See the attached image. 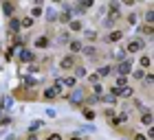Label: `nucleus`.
<instances>
[{
  "label": "nucleus",
  "instance_id": "obj_19",
  "mask_svg": "<svg viewBox=\"0 0 154 140\" xmlns=\"http://www.w3.org/2000/svg\"><path fill=\"white\" fill-rule=\"evenodd\" d=\"M103 101H106V103H117V96H112V94H106V96H103Z\"/></svg>",
  "mask_w": 154,
  "mask_h": 140
},
{
  "label": "nucleus",
  "instance_id": "obj_7",
  "mask_svg": "<svg viewBox=\"0 0 154 140\" xmlns=\"http://www.w3.org/2000/svg\"><path fill=\"white\" fill-rule=\"evenodd\" d=\"M121 37H123V33H121V31H112V33H110L108 37H106V42H119Z\"/></svg>",
  "mask_w": 154,
  "mask_h": 140
},
{
  "label": "nucleus",
  "instance_id": "obj_1",
  "mask_svg": "<svg viewBox=\"0 0 154 140\" xmlns=\"http://www.w3.org/2000/svg\"><path fill=\"white\" fill-rule=\"evenodd\" d=\"M130 68H132V61H130V59L119 61V64H117V72H119V77H125V74L130 72Z\"/></svg>",
  "mask_w": 154,
  "mask_h": 140
},
{
  "label": "nucleus",
  "instance_id": "obj_29",
  "mask_svg": "<svg viewBox=\"0 0 154 140\" xmlns=\"http://www.w3.org/2000/svg\"><path fill=\"white\" fill-rule=\"evenodd\" d=\"M26 140H38V138H35V134H31V136H29V138H26Z\"/></svg>",
  "mask_w": 154,
  "mask_h": 140
},
{
  "label": "nucleus",
  "instance_id": "obj_3",
  "mask_svg": "<svg viewBox=\"0 0 154 140\" xmlns=\"http://www.w3.org/2000/svg\"><path fill=\"white\" fill-rule=\"evenodd\" d=\"M82 101H84V90H82V88H75V90H73V94H71V103L79 105Z\"/></svg>",
  "mask_w": 154,
  "mask_h": 140
},
{
  "label": "nucleus",
  "instance_id": "obj_26",
  "mask_svg": "<svg viewBox=\"0 0 154 140\" xmlns=\"http://www.w3.org/2000/svg\"><path fill=\"white\" fill-rule=\"evenodd\" d=\"M46 140H62V136H60V134H51Z\"/></svg>",
  "mask_w": 154,
  "mask_h": 140
},
{
  "label": "nucleus",
  "instance_id": "obj_22",
  "mask_svg": "<svg viewBox=\"0 0 154 140\" xmlns=\"http://www.w3.org/2000/svg\"><path fill=\"white\" fill-rule=\"evenodd\" d=\"M141 66L143 68H150V57H141Z\"/></svg>",
  "mask_w": 154,
  "mask_h": 140
},
{
  "label": "nucleus",
  "instance_id": "obj_10",
  "mask_svg": "<svg viewBox=\"0 0 154 140\" xmlns=\"http://www.w3.org/2000/svg\"><path fill=\"white\" fill-rule=\"evenodd\" d=\"M141 123L143 125H152V114H150V112H145V114L141 116Z\"/></svg>",
  "mask_w": 154,
  "mask_h": 140
},
{
  "label": "nucleus",
  "instance_id": "obj_5",
  "mask_svg": "<svg viewBox=\"0 0 154 140\" xmlns=\"http://www.w3.org/2000/svg\"><path fill=\"white\" fill-rule=\"evenodd\" d=\"M20 59L22 61H33L35 59V53L29 51V48H22V51H20Z\"/></svg>",
  "mask_w": 154,
  "mask_h": 140
},
{
  "label": "nucleus",
  "instance_id": "obj_9",
  "mask_svg": "<svg viewBox=\"0 0 154 140\" xmlns=\"http://www.w3.org/2000/svg\"><path fill=\"white\" fill-rule=\"evenodd\" d=\"M35 46H38V48L48 46V37H38V39H35Z\"/></svg>",
  "mask_w": 154,
  "mask_h": 140
},
{
  "label": "nucleus",
  "instance_id": "obj_25",
  "mask_svg": "<svg viewBox=\"0 0 154 140\" xmlns=\"http://www.w3.org/2000/svg\"><path fill=\"white\" fill-rule=\"evenodd\" d=\"M134 79H143V70H134Z\"/></svg>",
  "mask_w": 154,
  "mask_h": 140
},
{
  "label": "nucleus",
  "instance_id": "obj_21",
  "mask_svg": "<svg viewBox=\"0 0 154 140\" xmlns=\"http://www.w3.org/2000/svg\"><path fill=\"white\" fill-rule=\"evenodd\" d=\"M117 88H125V77H119L117 79Z\"/></svg>",
  "mask_w": 154,
  "mask_h": 140
},
{
  "label": "nucleus",
  "instance_id": "obj_12",
  "mask_svg": "<svg viewBox=\"0 0 154 140\" xmlns=\"http://www.w3.org/2000/svg\"><path fill=\"white\" fill-rule=\"evenodd\" d=\"M82 48H84V46H82V42H71V51H73V53H79Z\"/></svg>",
  "mask_w": 154,
  "mask_h": 140
},
{
  "label": "nucleus",
  "instance_id": "obj_20",
  "mask_svg": "<svg viewBox=\"0 0 154 140\" xmlns=\"http://www.w3.org/2000/svg\"><path fill=\"white\" fill-rule=\"evenodd\" d=\"M31 24H33V20H31V18H24V20H22V26H24V29H29Z\"/></svg>",
  "mask_w": 154,
  "mask_h": 140
},
{
  "label": "nucleus",
  "instance_id": "obj_18",
  "mask_svg": "<svg viewBox=\"0 0 154 140\" xmlns=\"http://www.w3.org/2000/svg\"><path fill=\"white\" fill-rule=\"evenodd\" d=\"M55 94H57V92H55V88H48L46 92H44V96H46V99H53Z\"/></svg>",
  "mask_w": 154,
  "mask_h": 140
},
{
  "label": "nucleus",
  "instance_id": "obj_2",
  "mask_svg": "<svg viewBox=\"0 0 154 140\" xmlns=\"http://www.w3.org/2000/svg\"><path fill=\"white\" fill-rule=\"evenodd\" d=\"M132 94H134V90L128 88V86L125 88H112V96H132Z\"/></svg>",
  "mask_w": 154,
  "mask_h": 140
},
{
  "label": "nucleus",
  "instance_id": "obj_16",
  "mask_svg": "<svg viewBox=\"0 0 154 140\" xmlns=\"http://www.w3.org/2000/svg\"><path fill=\"white\" fill-rule=\"evenodd\" d=\"M46 20H51V22H53V20H57V13L48 9V11H46Z\"/></svg>",
  "mask_w": 154,
  "mask_h": 140
},
{
  "label": "nucleus",
  "instance_id": "obj_11",
  "mask_svg": "<svg viewBox=\"0 0 154 140\" xmlns=\"http://www.w3.org/2000/svg\"><path fill=\"white\" fill-rule=\"evenodd\" d=\"M108 74H110V66H101L97 72V77H108Z\"/></svg>",
  "mask_w": 154,
  "mask_h": 140
},
{
  "label": "nucleus",
  "instance_id": "obj_4",
  "mask_svg": "<svg viewBox=\"0 0 154 140\" xmlns=\"http://www.w3.org/2000/svg\"><path fill=\"white\" fill-rule=\"evenodd\" d=\"M141 48H143V42L141 39H132L128 44V53H139Z\"/></svg>",
  "mask_w": 154,
  "mask_h": 140
},
{
  "label": "nucleus",
  "instance_id": "obj_24",
  "mask_svg": "<svg viewBox=\"0 0 154 140\" xmlns=\"http://www.w3.org/2000/svg\"><path fill=\"white\" fill-rule=\"evenodd\" d=\"M145 20H148V22H152V20H154V13H152V9H150L148 13H145Z\"/></svg>",
  "mask_w": 154,
  "mask_h": 140
},
{
  "label": "nucleus",
  "instance_id": "obj_13",
  "mask_svg": "<svg viewBox=\"0 0 154 140\" xmlns=\"http://www.w3.org/2000/svg\"><path fill=\"white\" fill-rule=\"evenodd\" d=\"M112 55H115V59H119V61H123V59H125V51H123V48H121V51H115Z\"/></svg>",
  "mask_w": 154,
  "mask_h": 140
},
{
  "label": "nucleus",
  "instance_id": "obj_6",
  "mask_svg": "<svg viewBox=\"0 0 154 140\" xmlns=\"http://www.w3.org/2000/svg\"><path fill=\"white\" fill-rule=\"evenodd\" d=\"M60 66L64 68V70H68V68H73V66H75V61H73V57H64V59L60 61Z\"/></svg>",
  "mask_w": 154,
  "mask_h": 140
},
{
  "label": "nucleus",
  "instance_id": "obj_23",
  "mask_svg": "<svg viewBox=\"0 0 154 140\" xmlns=\"http://www.w3.org/2000/svg\"><path fill=\"white\" fill-rule=\"evenodd\" d=\"M86 37L88 39H97V33L95 31H86Z\"/></svg>",
  "mask_w": 154,
  "mask_h": 140
},
{
  "label": "nucleus",
  "instance_id": "obj_8",
  "mask_svg": "<svg viewBox=\"0 0 154 140\" xmlns=\"http://www.w3.org/2000/svg\"><path fill=\"white\" fill-rule=\"evenodd\" d=\"M128 121V114H119V116H112V125H121Z\"/></svg>",
  "mask_w": 154,
  "mask_h": 140
},
{
  "label": "nucleus",
  "instance_id": "obj_17",
  "mask_svg": "<svg viewBox=\"0 0 154 140\" xmlns=\"http://www.w3.org/2000/svg\"><path fill=\"white\" fill-rule=\"evenodd\" d=\"M71 29H73V31H79V29H82V22H79V20H73V22H71Z\"/></svg>",
  "mask_w": 154,
  "mask_h": 140
},
{
  "label": "nucleus",
  "instance_id": "obj_14",
  "mask_svg": "<svg viewBox=\"0 0 154 140\" xmlns=\"http://www.w3.org/2000/svg\"><path fill=\"white\" fill-rule=\"evenodd\" d=\"M82 51H84V53H86V55H88V57H95V53H97V51H95V48H93V46H86V48H82Z\"/></svg>",
  "mask_w": 154,
  "mask_h": 140
},
{
  "label": "nucleus",
  "instance_id": "obj_15",
  "mask_svg": "<svg viewBox=\"0 0 154 140\" xmlns=\"http://www.w3.org/2000/svg\"><path fill=\"white\" fill-rule=\"evenodd\" d=\"M9 29L18 33V29H20V22H18V20H11V22H9Z\"/></svg>",
  "mask_w": 154,
  "mask_h": 140
},
{
  "label": "nucleus",
  "instance_id": "obj_30",
  "mask_svg": "<svg viewBox=\"0 0 154 140\" xmlns=\"http://www.w3.org/2000/svg\"><path fill=\"white\" fill-rule=\"evenodd\" d=\"M71 140H82V138H79V136H75V138H71Z\"/></svg>",
  "mask_w": 154,
  "mask_h": 140
},
{
  "label": "nucleus",
  "instance_id": "obj_27",
  "mask_svg": "<svg viewBox=\"0 0 154 140\" xmlns=\"http://www.w3.org/2000/svg\"><path fill=\"white\" fill-rule=\"evenodd\" d=\"M75 74H77V77H84V74H86V70H84V68H77Z\"/></svg>",
  "mask_w": 154,
  "mask_h": 140
},
{
  "label": "nucleus",
  "instance_id": "obj_28",
  "mask_svg": "<svg viewBox=\"0 0 154 140\" xmlns=\"http://www.w3.org/2000/svg\"><path fill=\"white\" fill-rule=\"evenodd\" d=\"M134 140H145V136H141V134H137V136H134Z\"/></svg>",
  "mask_w": 154,
  "mask_h": 140
}]
</instances>
